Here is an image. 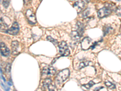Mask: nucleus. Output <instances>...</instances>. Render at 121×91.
Masks as SVG:
<instances>
[{
  "instance_id": "9d476101",
  "label": "nucleus",
  "mask_w": 121,
  "mask_h": 91,
  "mask_svg": "<svg viewBox=\"0 0 121 91\" xmlns=\"http://www.w3.org/2000/svg\"><path fill=\"white\" fill-rule=\"evenodd\" d=\"M1 53L4 57H8L10 55V50L3 42H1Z\"/></svg>"
},
{
  "instance_id": "412c9836",
  "label": "nucleus",
  "mask_w": 121,
  "mask_h": 91,
  "mask_svg": "<svg viewBox=\"0 0 121 91\" xmlns=\"http://www.w3.org/2000/svg\"><path fill=\"white\" fill-rule=\"evenodd\" d=\"M10 69H11V64L10 63H8L6 67V72H9L10 71Z\"/></svg>"
},
{
  "instance_id": "9b49d317",
  "label": "nucleus",
  "mask_w": 121,
  "mask_h": 91,
  "mask_svg": "<svg viewBox=\"0 0 121 91\" xmlns=\"http://www.w3.org/2000/svg\"><path fill=\"white\" fill-rule=\"evenodd\" d=\"M12 51L13 55L19 54V43L17 41H14L12 43Z\"/></svg>"
},
{
  "instance_id": "6ab92c4d",
  "label": "nucleus",
  "mask_w": 121,
  "mask_h": 91,
  "mask_svg": "<svg viewBox=\"0 0 121 91\" xmlns=\"http://www.w3.org/2000/svg\"><path fill=\"white\" fill-rule=\"evenodd\" d=\"M94 84H95V83H94V82H93V81H90V82L88 83H87V84H84V86L85 87H86V88H87V89H90V87H92V86L94 85Z\"/></svg>"
},
{
  "instance_id": "2eb2a0df",
  "label": "nucleus",
  "mask_w": 121,
  "mask_h": 91,
  "mask_svg": "<svg viewBox=\"0 0 121 91\" xmlns=\"http://www.w3.org/2000/svg\"><path fill=\"white\" fill-rule=\"evenodd\" d=\"M91 62L89 61H86V60H84L81 61V62L79 63V69H82L83 68H85L86 66H88V65L90 64Z\"/></svg>"
},
{
  "instance_id": "f03ea898",
  "label": "nucleus",
  "mask_w": 121,
  "mask_h": 91,
  "mask_svg": "<svg viewBox=\"0 0 121 91\" xmlns=\"http://www.w3.org/2000/svg\"><path fill=\"white\" fill-rule=\"evenodd\" d=\"M69 75H70V71L68 69H63L60 71L55 78V80L57 84H60L64 83L69 78Z\"/></svg>"
},
{
  "instance_id": "39448f33",
  "label": "nucleus",
  "mask_w": 121,
  "mask_h": 91,
  "mask_svg": "<svg viewBox=\"0 0 121 91\" xmlns=\"http://www.w3.org/2000/svg\"><path fill=\"white\" fill-rule=\"evenodd\" d=\"M43 87L44 89H47L48 91H55L56 89L54 84H53L52 80L50 78L45 79L43 82Z\"/></svg>"
},
{
  "instance_id": "4be33fe9",
  "label": "nucleus",
  "mask_w": 121,
  "mask_h": 91,
  "mask_svg": "<svg viewBox=\"0 0 121 91\" xmlns=\"http://www.w3.org/2000/svg\"><path fill=\"white\" fill-rule=\"evenodd\" d=\"M30 1V0H24V4H27Z\"/></svg>"
},
{
  "instance_id": "f8f14e48",
  "label": "nucleus",
  "mask_w": 121,
  "mask_h": 91,
  "mask_svg": "<svg viewBox=\"0 0 121 91\" xmlns=\"http://www.w3.org/2000/svg\"><path fill=\"white\" fill-rule=\"evenodd\" d=\"M71 36L74 41H79L81 38V35L78 31H73L71 33Z\"/></svg>"
},
{
  "instance_id": "1a4fd4ad",
  "label": "nucleus",
  "mask_w": 121,
  "mask_h": 91,
  "mask_svg": "<svg viewBox=\"0 0 121 91\" xmlns=\"http://www.w3.org/2000/svg\"><path fill=\"white\" fill-rule=\"evenodd\" d=\"M92 44V41L90 38L85 37L81 43V47L84 50H87L90 48Z\"/></svg>"
},
{
  "instance_id": "5701e85b",
  "label": "nucleus",
  "mask_w": 121,
  "mask_h": 91,
  "mask_svg": "<svg viewBox=\"0 0 121 91\" xmlns=\"http://www.w3.org/2000/svg\"><path fill=\"white\" fill-rule=\"evenodd\" d=\"M71 1H75V0H71Z\"/></svg>"
},
{
  "instance_id": "7ed1b4c3",
  "label": "nucleus",
  "mask_w": 121,
  "mask_h": 91,
  "mask_svg": "<svg viewBox=\"0 0 121 91\" xmlns=\"http://www.w3.org/2000/svg\"><path fill=\"white\" fill-rule=\"evenodd\" d=\"M59 52L60 55L63 57H67L70 55V50H69L68 45L65 41H61L58 44Z\"/></svg>"
},
{
  "instance_id": "423d86ee",
  "label": "nucleus",
  "mask_w": 121,
  "mask_h": 91,
  "mask_svg": "<svg viewBox=\"0 0 121 91\" xmlns=\"http://www.w3.org/2000/svg\"><path fill=\"white\" fill-rule=\"evenodd\" d=\"M26 15L27 19L28 21L30 24H34L36 23V16L32 11V10L28 9L26 13Z\"/></svg>"
},
{
  "instance_id": "4468645a",
  "label": "nucleus",
  "mask_w": 121,
  "mask_h": 91,
  "mask_svg": "<svg viewBox=\"0 0 121 91\" xmlns=\"http://www.w3.org/2000/svg\"><path fill=\"white\" fill-rule=\"evenodd\" d=\"M8 30V25L3 21V18H1V31L7 32Z\"/></svg>"
},
{
  "instance_id": "f3484780",
  "label": "nucleus",
  "mask_w": 121,
  "mask_h": 91,
  "mask_svg": "<svg viewBox=\"0 0 121 91\" xmlns=\"http://www.w3.org/2000/svg\"><path fill=\"white\" fill-rule=\"evenodd\" d=\"M47 40H48L49 41L52 42L55 46H58V44H59L58 43V41L55 40L54 38H53L51 36H47Z\"/></svg>"
},
{
  "instance_id": "a211bd4d",
  "label": "nucleus",
  "mask_w": 121,
  "mask_h": 91,
  "mask_svg": "<svg viewBox=\"0 0 121 91\" xmlns=\"http://www.w3.org/2000/svg\"><path fill=\"white\" fill-rule=\"evenodd\" d=\"M115 13L117 16L121 17V6H119V7H117V8L116 9Z\"/></svg>"
},
{
  "instance_id": "20e7f679",
  "label": "nucleus",
  "mask_w": 121,
  "mask_h": 91,
  "mask_svg": "<svg viewBox=\"0 0 121 91\" xmlns=\"http://www.w3.org/2000/svg\"><path fill=\"white\" fill-rule=\"evenodd\" d=\"M55 72H56V70L53 67L47 66L43 68V71H42V76L45 78H47L51 77L52 76L55 75Z\"/></svg>"
},
{
  "instance_id": "dca6fc26",
  "label": "nucleus",
  "mask_w": 121,
  "mask_h": 91,
  "mask_svg": "<svg viewBox=\"0 0 121 91\" xmlns=\"http://www.w3.org/2000/svg\"><path fill=\"white\" fill-rule=\"evenodd\" d=\"M105 84L109 89L111 90H114L116 89V86L114 84H113L112 83L110 82H105Z\"/></svg>"
},
{
  "instance_id": "0eeeda50",
  "label": "nucleus",
  "mask_w": 121,
  "mask_h": 91,
  "mask_svg": "<svg viewBox=\"0 0 121 91\" xmlns=\"http://www.w3.org/2000/svg\"><path fill=\"white\" fill-rule=\"evenodd\" d=\"M73 7L75 8L78 12H81L85 7V2L83 0H78L73 4Z\"/></svg>"
},
{
  "instance_id": "aec40b11",
  "label": "nucleus",
  "mask_w": 121,
  "mask_h": 91,
  "mask_svg": "<svg viewBox=\"0 0 121 91\" xmlns=\"http://www.w3.org/2000/svg\"><path fill=\"white\" fill-rule=\"evenodd\" d=\"M89 13H90L89 9H86L85 11L84 12V13H83L82 17H84V18H86V17H87L88 15H89Z\"/></svg>"
},
{
  "instance_id": "f257e3e1",
  "label": "nucleus",
  "mask_w": 121,
  "mask_h": 91,
  "mask_svg": "<svg viewBox=\"0 0 121 91\" xmlns=\"http://www.w3.org/2000/svg\"><path fill=\"white\" fill-rule=\"evenodd\" d=\"M114 7V5H113V4H111V3L106 4L105 6L102 7V9H100L98 12V17L100 18H102L107 17L108 15L112 14Z\"/></svg>"
},
{
  "instance_id": "ddd939ff",
  "label": "nucleus",
  "mask_w": 121,
  "mask_h": 91,
  "mask_svg": "<svg viewBox=\"0 0 121 91\" xmlns=\"http://www.w3.org/2000/svg\"><path fill=\"white\" fill-rule=\"evenodd\" d=\"M77 27H78V32L79 33L81 36H82L83 35L84 31V26L82 23L81 22H78L77 23Z\"/></svg>"
},
{
  "instance_id": "6e6552de",
  "label": "nucleus",
  "mask_w": 121,
  "mask_h": 91,
  "mask_svg": "<svg viewBox=\"0 0 121 91\" xmlns=\"http://www.w3.org/2000/svg\"><path fill=\"white\" fill-rule=\"evenodd\" d=\"M19 27L18 23L14 22L13 23L12 26H11V27L7 30V32L9 33V34L12 35H15L18 34V33L19 32Z\"/></svg>"
}]
</instances>
